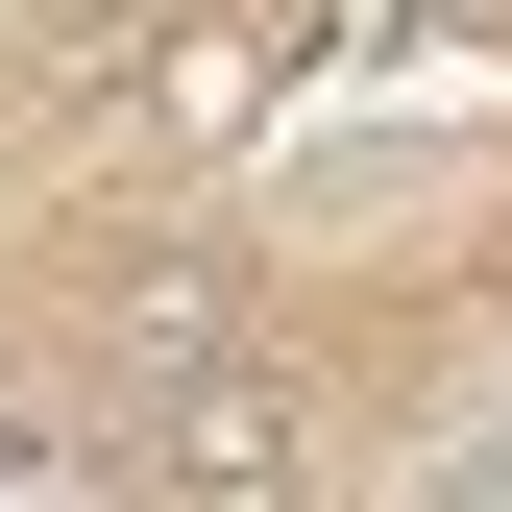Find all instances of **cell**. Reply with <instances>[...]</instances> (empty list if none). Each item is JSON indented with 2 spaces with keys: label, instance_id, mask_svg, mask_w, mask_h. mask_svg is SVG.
I'll return each mask as SVG.
<instances>
[{
  "label": "cell",
  "instance_id": "obj_1",
  "mask_svg": "<svg viewBox=\"0 0 512 512\" xmlns=\"http://www.w3.org/2000/svg\"><path fill=\"white\" fill-rule=\"evenodd\" d=\"M269 464H293V366L147 317V488H171V512H269Z\"/></svg>",
  "mask_w": 512,
  "mask_h": 512
},
{
  "label": "cell",
  "instance_id": "obj_2",
  "mask_svg": "<svg viewBox=\"0 0 512 512\" xmlns=\"http://www.w3.org/2000/svg\"><path fill=\"white\" fill-rule=\"evenodd\" d=\"M391 512H512V391H464V415H439V439H415V488H391Z\"/></svg>",
  "mask_w": 512,
  "mask_h": 512
}]
</instances>
